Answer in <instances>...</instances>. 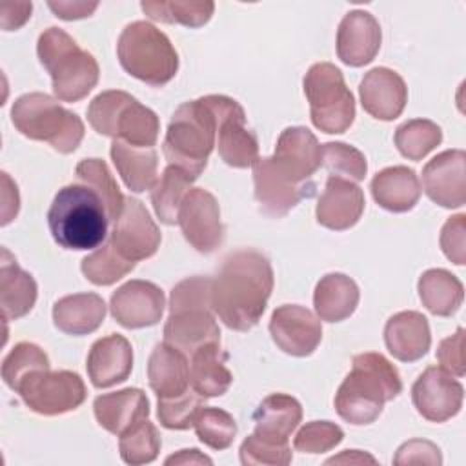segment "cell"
Listing matches in <instances>:
<instances>
[{"instance_id": "ffe728a7", "label": "cell", "mask_w": 466, "mask_h": 466, "mask_svg": "<svg viewBox=\"0 0 466 466\" xmlns=\"http://www.w3.org/2000/svg\"><path fill=\"white\" fill-rule=\"evenodd\" d=\"M380 25L368 11H350L337 31V56L351 67L370 64L380 49Z\"/></svg>"}, {"instance_id": "7bdbcfd3", "label": "cell", "mask_w": 466, "mask_h": 466, "mask_svg": "<svg viewBox=\"0 0 466 466\" xmlns=\"http://www.w3.org/2000/svg\"><path fill=\"white\" fill-rule=\"evenodd\" d=\"M36 370H49V359L46 351L33 342L16 344L2 362L4 382L16 391L18 384Z\"/></svg>"}, {"instance_id": "3957f363", "label": "cell", "mask_w": 466, "mask_h": 466, "mask_svg": "<svg viewBox=\"0 0 466 466\" xmlns=\"http://www.w3.org/2000/svg\"><path fill=\"white\" fill-rule=\"evenodd\" d=\"M211 282L213 279L208 277H189L171 289L164 342L186 357L206 344L220 342V329L211 306Z\"/></svg>"}, {"instance_id": "5bb4252c", "label": "cell", "mask_w": 466, "mask_h": 466, "mask_svg": "<svg viewBox=\"0 0 466 466\" xmlns=\"http://www.w3.org/2000/svg\"><path fill=\"white\" fill-rule=\"evenodd\" d=\"M162 235L146 206L127 197L118 218L113 222L109 242L127 260H144L157 253Z\"/></svg>"}, {"instance_id": "cb8c5ba5", "label": "cell", "mask_w": 466, "mask_h": 466, "mask_svg": "<svg viewBox=\"0 0 466 466\" xmlns=\"http://www.w3.org/2000/svg\"><path fill=\"white\" fill-rule=\"evenodd\" d=\"M86 366L95 388L120 384L133 370V348L126 337L111 333L91 346Z\"/></svg>"}, {"instance_id": "30bf717a", "label": "cell", "mask_w": 466, "mask_h": 466, "mask_svg": "<svg viewBox=\"0 0 466 466\" xmlns=\"http://www.w3.org/2000/svg\"><path fill=\"white\" fill-rule=\"evenodd\" d=\"M304 95L309 102L311 122L317 129L344 133L355 120V100L342 71L329 62L313 64L304 76Z\"/></svg>"}, {"instance_id": "c3c4849f", "label": "cell", "mask_w": 466, "mask_h": 466, "mask_svg": "<svg viewBox=\"0 0 466 466\" xmlns=\"http://www.w3.org/2000/svg\"><path fill=\"white\" fill-rule=\"evenodd\" d=\"M442 253L457 266L466 260V215L459 213L450 217L441 231Z\"/></svg>"}, {"instance_id": "5b68a950", "label": "cell", "mask_w": 466, "mask_h": 466, "mask_svg": "<svg viewBox=\"0 0 466 466\" xmlns=\"http://www.w3.org/2000/svg\"><path fill=\"white\" fill-rule=\"evenodd\" d=\"M40 64L51 75L53 93L62 102L86 98L98 82V64L95 56L58 27H47L36 44Z\"/></svg>"}, {"instance_id": "8fae6325", "label": "cell", "mask_w": 466, "mask_h": 466, "mask_svg": "<svg viewBox=\"0 0 466 466\" xmlns=\"http://www.w3.org/2000/svg\"><path fill=\"white\" fill-rule=\"evenodd\" d=\"M29 410L40 415H60L86 400V386L78 373L60 370L31 371L16 388Z\"/></svg>"}, {"instance_id": "836d02e7", "label": "cell", "mask_w": 466, "mask_h": 466, "mask_svg": "<svg viewBox=\"0 0 466 466\" xmlns=\"http://www.w3.org/2000/svg\"><path fill=\"white\" fill-rule=\"evenodd\" d=\"M359 304V288L344 273L324 275L313 293V306L320 320L340 322L353 315Z\"/></svg>"}, {"instance_id": "484cf974", "label": "cell", "mask_w": 466, "mask_h": 466, "mask_svg": "<svg viewBox=\"0 0 466 466\" xmlns=\"http://www.w3.org/2000/svg\"><path fill=\"white\" fill-rule=\"evenodd\" d=\"M98 424L113 435H122L131 426L147 419L149 400L138 388H126L113 393H104L93 402Z\"/></svg>"}, {"instance_id": "7a4b0ae2", "label": "cell", "mask_w": 466, "mask_h": 466, "mask_svg": "<svg viewBox=\"0 0 466 466\" xmlns=\"http://www.w3.org/2000/svg\"><path fill=\"white\" fill-rule=\"evenodd\" d=\"M351 371L335 395V410L350 424H370L382 413L388 400L402 391L397 368L380 353L355 355Z\"/></svg>"}, {"instance_id": "b9f144b4", "label": "cell", "mask_w": 466, "mask_h": 466, "mask_svg": "<svg viewBox=\"0 0 466 466\" xmlns=\"http://www.w3.org/2000/svg\"><path fill=\"white\" fill-rule=\"evenodd\" d=\"M195 431L202 444L211 450H226L237 435V422L233 415L220 408H202L195 419Z\"/></svg>"}, {"instance_id": "9a60e30c", "label": "cell", "mask_w": 466, "mask_h": 466, "mask_svg": "<svg viewBox=\"0 0 466 466\" xmlns=\"http://www.w3.org/2000/svg\"><path fill=\"white\" fill-rule=\"evenodd\" d=\"M178 226L184 238L200 253H213L224 240L220 208L204 187H191L178 209Z\"/></svg>"}, {"instance_id": "d6986e66", "label": "cell", "mask_w": 466, "mask_h": 466, "mask_svg": "<svg viewBox=\"0 0 466 466\" xmlns=\"http://www.w3.org/2000/svg\"><path fill=\"white\" fill-rule=\"evenodd\" d=\"M424 193L442 208H461L466 202V153L446 149L422 169Z\"/></svg>"}, {"instance_id": "603a6c76", "label": "cell", "mask_w": 466, "mask_h": 466, "mask_svg": "<svg viewBox=\"0 0 466 466\" xmlns=\"http://www.w3.org/2000/svg\"><path fill=\"white\" fill-rule=\"evenodd\" d=\"M364 193L350 180L329 177L317 204V222L333 231L353 228L364 211Z\"/></svg>"}, {"instance_id": "f35d334b", "label": "cell", "mask_w": 466, "mask_h": 466, "mask_svg": "<svg viewBox=\"0 0 466 466\" xmlns=\"http://www.w3.org/2000/svg\"><path fill=\"white\" fill-rule=\"evenodd\" d=\"M442 140L441 127L426 118H413L404 122L395 131V146L402 157L420 160L433 151Z\"/></svg>"}, {"instance_id": "7402d4cb", "label": "cell", "mask_w": 466, "mask_h": 466, "mask_svg": "<svg viewBox=\"0 0 466 466\" xmlns=\"http://www.w3.org/2000/svg\"><path fill=\"white\" fill-rule=\"evenodd\" d=\"M360 104L366 113L379 120H395L408 102V87L399 73L388 67H373L359 86Z\"/></svg>"}, {"instance_id": "7c38bea8", "label": "cell", "mask_w": 466, "mask_h": 466, "mask_svg": "<svg viewBox=\"0 0 466 466\" xmlns=\"http://www.w3.org/2000/svg\"><path fill=\"white\" fill-rule=\"evenodd\" d=\"M217 116V147L220 158L231 167H249L258 158V142L246 127L242 106L224 95L202 96Z\"/></svg>"}, {"instance_id": "44dd1931", "label": "cell", "mask_w": 466, "mask_h": 466, "mask_svg": "<svg viewBox=\"0 0 466 466\" xmlns=\"http://www.w3.org/2000/svg\"><path fill=\"white\" fill-rule=\"evenodd\" d=\"M271 158L289 178L304 184L322 164V146L308 127H286Z\"/></svg>"}, {"instance_id": "f907efd6", "label": "cell", "mask_w": 466, "mask_h": 466, "mask_svg": "<svg viewBox=\"0 0 466 466\" xmlns=\"http://www.w3.org/2000/svg\"><path fill=\"white\" fill-rule=\"evenodd\" d=\"M393 462L395 464H442V457H441V450L433 442L413 439L404 442L397 450Z\"/></svg>"}, {"instance_id": "d6a6232c", "label": "cell", "mask_w": 466, "mask_h": 466, "mask_svg": "<svg viewBox=\"0 0 466 466\" xmlns=\"http://www.w3.org/2000/svg\"><path fill=\"white\" fill-rule=\"evenodd\" d=\"M189 362V384L204 399L220 397L233 382L231 371L226 368L228 355L220 350V342L198 348Z\"/></svg>"}, {"instance_id": "f5cc1de1", "label": "cell", "mask_w": 466, "mask_h": 466, "mask_svg": "<svg viewBox=\"0 0 466 466\" xmlns=\"http://www.w3.org/2000/svg\"><path fill=\"white\" fill-rule=\"evenodd\" d=\"M49 9L62 20H78L89 16L98 4H87V2H49Z\"/></svg>"}, {"instance_id": "681fc988", "label": "cell", "mask_w": 466, "mask_h": 466, "mask_svg": "<svg viewBox=\"0 0 466 466\" xmlns=\"http://www.w3.org/2000/svg\"><path fill=\"white\" fill-rule=\"evenodd\" d=\"M437 360L441 368L450 371L455 377L464 375V329L457 328L451 337L441 340L437 348Z\"/></svg>"}, {"instance_id": "52a82bcc", "label": "cell", "mask_w": 466, "mask_h": 466, "mask_svg": "<svg viewBox=\"0 0 466 466\" xmlns=\"http://www.w3.org/2000/svg\"><path fill=\"white\" fill-rule=\"evenodd\" d=\"M15 127L31 140H44L58 153H73L84 138V122L46 93L18 96L11 107Z\"/></svg>"}, {"instance_id": "7dc6e473", "label": "cell", "mask_w": 466, "mask_h": 466, "mask_svg": "<svg viewBox=\"0 0 466 466\" xmlns=\"http://www.w3.org/2000/svg\"><path fill=\"white\" fill-rule=\"evenodd\" d=\"M240 462L244 466H258V464H269V466H284L291 462V448L288 442H269L266 439H260L258 435L251 433L244 439L240 444Z\"/></svg>"}, {"instance_id": "4fadbf2b", "label": "cell", "mask_w": 466, "mask_h": 466, "mask_svg": "<svg viewBox=\"0 0 466 466\" xmlns=\"http://www.w3.org/2000/svg\"><path fill=\"white\" fill-rule=\"evenodd\" d=\"M255 198L264 215L280 218L291 211L302 198L315 195V182L299 184L289 178L271 157H258L253 164Z\"/></svg>"}, {"instance_id": "277c9868", "label": "cell", "mask_w": 466, "mask_h": 466, "mask_svg": "<svg viewBox=\"0 0 466 466\" xmlns=\"http://www.w3.org/2000/svg\"><path fill=\"white\" fill-rule=\"evenodd\" d=\"M49 231L66 249L98 248L109 228L102 198L86 184H69L58 189L47 211Z\"/></svg>"}, {"instance_id": "f1b7e54d", "label": "cell", "mask_w": 466, "mask_h": 466, "mask_svg": "<svg viewBox=\"0 0 466 466\" xmlns=\"http://www.w3.org/2000/svg\"><path fill=\"white\" fill-rule=\"evenodd\" d=\"M147 380L158 399L182 395L189 390L187 357L167 342L157 344L149 355Z\"/></svg>"}, {"instance_id": "f546056e", "label": "cell", "mask_w": 466, "mask_h": 466, "mask_svg": "<svg viewBox=\"0 0 466 466\" xmlns=\"http://www.w3.org/2000/svg\"><path fill=\"white\" fill-rule=\"evenodd\" d=\"M373 200L393 213H404L415 208L420 197L417 173L406 166H391L379 171L371 180Z\"/></svg>"}, {"instance_id": "4dcf8cb0", "label": "cell", "mask_w": 466, "mask_h": 466, "mask_svg": "<svg viewBox=\"0 0 466 466\" xmlns=\"http://www.w3.org/2000/svg\"><path fill=\"white\" fill-rule=\"evenodd\" d=\"M106 319V302L96 293H73L53 306L55 326L67 335H87Z\"/></svg>"}, {"instance_id": "ac0fdd59", "label": "cell", "mask_w": 466, "mask_h": 466, "mask_svg": "<svg viewBox=\"0 0 466 466\" xmlns=\"http://www.w3.org/2000/svg\"><path fill=\"white\" fill-rule=\"evenodd\" d=\"M164 306L162 289L147 280L126 282L111 295L109 302L113 319L127 329L155 326L162 319Z\"/></svg>"}, {"instance_id": "83f0119b", "label": "cell", "mask_w": 466, "mask_h": 466, "mask_svg": "<svg viewBox=\"0 0 466 466\" xmlns=\"http://www.w3.org/2000/svg\"><path fill=\"white\" fill-rule=\"evenodd\" d=\"M253 420L255 435L269 442L284 444L302 420V406L291 395L273 393L258 404Z\"/></svg>"}, {"instance_id": "f6af8a7d", "label": "cell", "mask_w": 466, "mask_h": 466, "mask_svg": "<svg viewBox=\"0 0 466 466\" xmlns=\"http://www.w3.org/2000/svg\"><path fill=\"white\" fill-rule=\"evenodd\" d=\"M204 397L193 388L177 397L158 399V420L167 430H187L195 424L198 411L204 408Z\"/></svg>"}, {"instance_id": "d590c367", "label": "cell", "mask_w": 466, "mask_h": 466, "mask_svg": "<svg viewBox=\"0 0 466 466\" xmlns=\"http://www.w3.org/2000/svg\"><path fill=\"white\" fill-rule=\"evenodd\" d=\"M193 182L195 178L189 173L167 164V167L151 189V204L160 222L167 226L178 222V209Z\"/></svg>"}, {"instance_id": "11a10c76", "label": "cell", "mask_w": 466, "mask_h": 466, "mask_svg": "<svg viewBox=\"0 0 466 466\" xmlns=\"http://www.w3.org/2000/svg\"><path fill=\"white\" fill-rule=\"evenodd\" d=\"M213 461L206 455H202L198 450H180L177 455H171L166 459V464H211Z\"/></svg>"}, {"instance_id": "ba28073f", "label": "cell", "mask_w": 466, "mask_h": 466, "mask_svg": "<svg viewBox=\"0 0 466 466\" xmlns=\"http://www.w3.org/2000/svg\"><path fill=\"white\" fill-rule=\"evenodd\" d=\"M116 56L131 76L149 86H164L178 71V55L169 38L144 20L124 27L116 42Z\"/></svg>"}, {"instance_id": "ee69618b", "label": "cell", "mask_w": 466, "mask_h": 466, "mask_svg": "<svg viewBox=\"0 0 466 466\" xmlns=\"http://www.w3.org/2000/svg\"><path fill=\"white\" fill-rule=\"evenodd\" d=\"M322 164L329 171V177L344 178L350 182H360L366 177L368 164L364 155L344 142H328L322 146Z\"/></svg>"}, {"instance_id": "ab89813d", "label": "cell", "mask_w": 466, "mask_h": 466, "mask_svg": "<svg viewBox=\"0 0 466 466\" xmlns=\"http://www.w3.org/2000/svg\"><path fill=\"white\" fill-rule=\"evenodd\" d=\"M160 446V433L157 426L147 419H142L140 422L131 426L127 431L120 435L118 441L120 457L124 462L131 466L153 462L158 457Z\"/></svg>"}, {"instance_id": "e575fe53", "label": "cell", "mask_w": 466, "mask_h": 466, "mask_svg": "<svg viewBox=\"0 0 466 466\" xmlns=\"http://www.w3.org/2000/svg\"><path fill=\"white\" fill-rule=\"evenodd\" d=\"M419 297L426 309L439 317L453 315L464 299L462 282L446 269H428L419 279Z\"/></svg>"}, {"instance_id": "8d00e7d4", "label": "cell", "mask_w": 466, "mask_h": 466, "mask_svg": "<svg viewBox=\"0 0 466 466\" xmlns=\"http://www.w3.org/2000/svg\"><path fill=\"white\" fill-rule=\"evenodd\" d=\"M75 173L82 184L91 187L102 198L109 222H115L124 208L126 197L120 193L107 164L100 158H86L76 164Z\"/></svg>"}, {"instance_id": "8992f818", "label": "cell", "mask_w": 466, "mask_h": 466, "mask_svg": "<svg viewBox=\"0 0 466 466\" xmlns=\"http://www.w3.org/2000/svg\"><path fill=\"white\" fill-rule=\"evenodd\" d=\"M217 116L204 98L178 106L162 147L167 164L184 169L197 180L217 146Z\"/></svg>"}, {"instance_id": "816d5d0a", "label": "cell", "mask_w": 466, "mask_h": 466, "mask_svg": "<svg viewBox=\"0 0 466 466\" xmlns=\"http://www.w3.org/2000/svg\"><path fill=\"white\" fill-rule=\"evenodd\" d=\"M31 2H15V4H2V29L4 31H13L18 29L20 25L25 24L31 16Z\"/></svg>"}, {"instance_id": "db71d44e", "label": "cell", "mask_w": 466, "mask_h": 466, "mask_svg": "<svg viewBox=\"0 0 466 466\" xmlns=\"http://www.w3.org/2000/svg\"><path fill=\"white\" fill-rule=\"evenodd\" d=\"M2 226H7L18 213L20 208V198H18V189L16 184L11 182L7 173H2Z\"/></svg>"}, {"instance_id": "9c48e42d", "label": "cell", "mask_w": 466, "mask_h": 466, "mask_svg": "<svg viewBox=\"0 0 466 466\" xmlns=\"http://www.w3.org/2000/svg\"><path fill=\"white\" fill-rule=\"evenodd\" d=\"M87 120L96 133L138 147H153L160 131L155 111L118 89L96 95L87 107Z\"/></svg>"}, {"instance_id": "60d3db41", "label": "cell", "mask_w": 466, "mask_h": 466, "mask_svg": "<svg viewBox=\"0 0 466 466\" xmlns=\"http://www.w3.org/2000/svg\"><path fill=\"white\" fill-rule=\"evenodd\" d=\"M135 264L137 262L122 257L107 240V244L82 260V273L95 286H111L133 271Z\"/></svg>"}, {"instance_id": "1f68e13d", "label": "cell", "mask_w": 466, "mask_h": 466, "mask_svg": "<svg viewBox=\"0 0 466 466\" xmlns=\"http://www.w3.org/2000/svg\"><path fill=\"white\" fill-rule=\"evenodd\" d=\"M109 153L127 189L135 193L153 189L158 180V157L155 147H138L115 138Z\"/></svg>"}, {"instance_id": "d4e9b609", "label": "cell", "mask_w": 466, "mask_h": 466, "mask_svg": "<svg viewBox=\"0 0 466 466\" xmlns=\"http://www.w3.org/2000/svg\"><path fill=\"white\" fill-rule=\"evenodd\" d=\"M388 351L400 362L422 359L431 344L428 319L419 311H400L390 317L384 328Z\"/></svg>"}, {"instance_id": "9f6ffc18", "label": "cell", "mask_w": 466, "mask_h": 466, "mask_svg": "<svg viewBox=\"0 0 466 466\" xmlns=\"http://www.w3.org/2000/svg\"><path fill=\"white\" fill-rule=\"evenodd\" d=\"M339 462H350V464H362V462H371L375 464L377 461L368 455V453H362L359 450H346L344 453L337 455V457H331L326 461V464H339Z\"/></svg>"}, {"instance_id": "74e56055", "label": "cell", "mask_w": 466, "mask_h": 466, "mask_svg": "<svg viewBox=\"0 0 466 466\" xmlns=\"http://www.w3.org/2000/svg\"><path fill=\"white\" fill-rule=\"evenodd\" d=\"M140 7L149 18L157 22L182 24L186 27L204 25L215 11L213 2H180V0H173V2L144 0L140 2Z\"/></svg>"}, {"instance_id": "6da1fadb", "label": "cell", "mask_w": 466, "mask_h": 466, "mask_svg": "<svg viewBox=\"0 0 466 466\" xmlns=\"http://www.w3.org/2000/svg\"><path fill=\"white\" fill-rule=\"evenodd\" d=\"M273 291V268L255 249L229 253L211 282L213 313L235 331L251 329Z\"/></svg>"}, {"instance_id": "4316f807", "label": "cell", "mask_w": 466, "mask_h": 466, "mask_svg": "<svg viewBox=\"0 0 466 466\" xmlns=\"http://www.w3.org/2000/svg\"><path fill=\"white\" fill-rule=\"evenodd\" d=\"M36 302V282L24 271L16 258L2 248L0 258V306L4 320H16L27 315Z\"/></svg>"}, {"instance_id": "2e32d148", "label": "cell", "mask_w": 466, "mask_h": 466, "mask_svg": "<svg viewBox=\"0 0 466 466\" xmlns=\"http://www.w3.org/2000/svg\"><path fill=\"white\" fill-rule=\"evenodd\" d=\"M462 384L441 366L426 368L411 386L413 406L431 422H444L455 417L462 408Z\"/></svg>"}, {"instance_id": "bcb514c9", "label": "cell", "mask_w": 466, "mask_h": 466, "mask_svg": "<svg viewBox=\"0 0 466 466\" xmlns=\"http://www.w3.org/2000/svg\"><path fill=\"white\" fill-rule=\"evenodd\" d=\"M344 439L340 426L329 420H313L299 430L293 446L297 451L304 453H324L339 446Z\"/></svg>"}, {"instance_id": "e0dca14e", "label": "cell", "mask_w": 466, "mask_h": 466, "mask_svg": "<svg viewBox=\"0 0 466 466\" xmlns=\"http://www.w3.org/2000/svg\"><path fill=\"white\" fill-rule=\"evenodd\" d=\"M273 342L288 355L308 357L322 340L320 320L308 309L297 304L279 306L269 320Z\"/></svg>"}]
</instances>
